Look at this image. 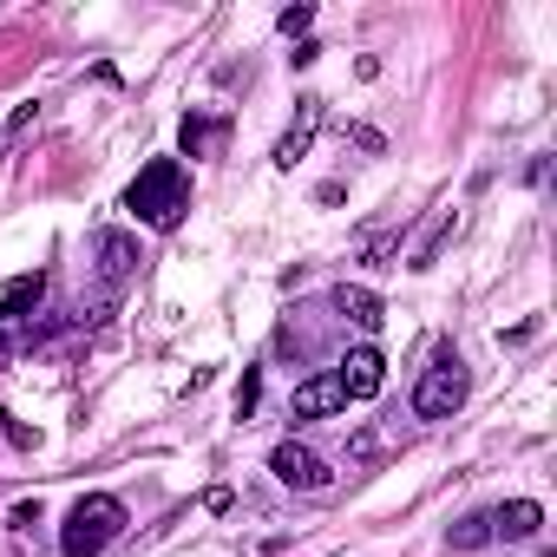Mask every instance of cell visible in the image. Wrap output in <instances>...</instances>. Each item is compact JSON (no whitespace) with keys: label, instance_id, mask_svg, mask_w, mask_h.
Segmentation results:
<instances>
[{"label":"cell","instance_id":"1","mask_svg":"<svg viewBox=\"0 0 557 557\" xmlns=\"http://www.w3.org/2000/svg\"><path fill=\"white\" fill-rule=\"evenodd\" d=\"M125 210H132L138 223H151V230H171V223L190 210L184 164H177V158H151V164L132 177V190H125Z\"/></svg>","mask_w":557,"mask_h":557},{"label":"cell","instance_id":"2","mask_svg":"<svg viewBox=\"0 0 557 557\" xmlns=\"http://www.w3.org/2000/svg\"><path fill=\"white\" fill-rule=\"evenodd\" d=\"M119 531H125V505H119L112 492H86V498L66 511V524H60V550H66V557H99Z\"/></svg>","mask_w":557,"mask_h":557},{"label":"cell","instance_id":"3","mask_svg":"<svg viewBox=\"0 0 557 557\" xmlns=\"http://www.w3.org/2000/svg\"><path fill=\"white\" fill-rule=\"evenodd\" d=\"M459 407H466V361H459L453 348H440V355L426 361L420 387H413V413H420V420H453Z\"/></svg>","mask_w":557,"mask_h":557},{"label":"cell","instance_id":"4","mask_svg":"<svg viewBox=\"0 0 557 557\" xmlns=\"http://www.w3.org/2000/svg\"><path fill=\"white\" fill-rule=\"evenodd\" d=\"M269 472L275 479H283V485H296V492H329V459H315L309 446H296V440H283V446H275L269 453Z\"/></svg>","mask_w":557,"mask_h":557},{"label":"cell","instance_id":"5","mask_svg":"<svg viewBox=\"0 0 557 557\" xmlns=\"http://www.w3.org/2000/svg\"><path fill=\"white\" fill-rule=\"evenodd\" d=\"M335 381H342V394H348V400H374V394H381V381H387L381 348H355V355L342 361V374H335Z\"/></svg>","mask_w":557,"mask_h":557},{"label":"cell","instance_id":"6","mask_svg":"<svg viewBox=\"0 0 557 557\" xmlns=\"http://www.w3.org/2000/svg\"><path fill=\"white\" fill-rule=\"evenodd\" d=\"M92 262H99L106 283H125V275L138 269V236H125V230H99V236H92Z\"/></svg>","mask_w":557,"mask_h":557},{"label":"cell","instance_id":"7","mask_svg":"<svg viewBox=\"0 0 557 557\" xmlns=\"http://www.w3.org/2000/svg\"><path fill=\"white\" fill-rule=\"evenodd\" d=\"M342 407H348V394H342L335 374H315V381L296 387V420H329V413H342Z\"/></svg>","mask_w":557,"mask_h":557},{"label":"cell","instance_id":"8","mask_svg":"<svg viewBox=\"0 0 557 557\" xmlns=\"http://www.w3.org/2000/svg\"><path fill=\"white\" fill-rule=\"evenodd\" d=\"M47 302V275H14V283H0V322H27L34 309Z\"/></svg>","mask_w":557,"mask_h":557},{"label":"cell","instance_id":"9","mask_svg":"<svg viewBox=\"0 0 557 557\" xmlns=\"http://www.w3.org/2000/svg\"><path fill=\"white\" fill-rule=\"evenodd\" d=\"M315 125H322V99H302V112H296V125L283 132V145H275V164H296L302 151H309V138H315Z\"/></svg>","mask_w":557,"mask_h":557},{"label":"cell","instance_id":"10","mask_svg":"<svg viewBox=\"0 0 557 557\" xmlns=\"http://www.w3.org/2000/svg\"><path fill=\"white\" fill-rule=\"evenodd\" d=\"M335 309H342L355 329H368V335L381 329V296H374V289H361V283H342V289H335Z\"/></svg>","mask_w":557,"mask_h":557},{"label":"cell","instance_id":"11","mask_svg":"<svg viewBox=\"0 0 557 557\" xmlns=\"http://www.w3.org/2000/svg\"><path fill=\"white\" fill-rule=\"evenodd\" d=\"M537 518H544V511H537V498H511V505L492 518V537H511V544H518V537H531V531H537Z\"/></svg>","mask_w":557,"mask_h":557},{"label":"cell","instance_id":"12","mask_svg":"<svg viewBox=\"0 0 557 557\" xmlns=\"http://www.w3.org/2000/svg\"><path fill=\"white\" fill-rule=\"evenodd\" d=\"M446 236H453V210H440V216H433V230L420 236V249H413V262H407V269H433V262H440V249H446Z\"/></svg>","mask_w":557,"mask_h":557},{"label":"cell","instance_id":"13","mask_svg":"<svg viewBox=\"0 0 557 557\" xmlns=\"http://www.w3.org/2000/svg\"><path fill=\"white\" fill-rule=\"evenodd\" d=\"M446 544H453V550H479V544H492V518H479V511L459 518V524L446 531Z\"/></svg>","mask_w":557,"mask_h":557},{"label":"cell","instance_id":"14","mask_svg":"<svg viewBox=\"0 0 557 557\" xmlns=\"http://www.w3.org/2000/svg\"><path fill=\"white\" fill-rule=\"evenodd\" d=\"M210 138H216V125H203V119H184V151H190V158H197Z\"/></svg>","mask_w":557,"mask_h":557},{"label":"cell","instance_id":"15","mask_svg":"<svg viewBox=\"0 0 557 557\" xmlns=\"http://www.w3.org/2000/svg\"><path fill=\"white\" fill-rule=\"evenodd\" d=\"M309 21H315L309 8H289V14H283V34H309Z\"/></svg>","mask_w":557,"mask_h":557},{"label":"cell","instance_id":"16","mask_svg":"<svg viewBox=\"0 0 557 557\" xmlns=\"http://www.w3.org/2000/svg\"><path fill=\"white\" fill-rule=\"evenodd\" d=\"M387 256H394V236H374V243H368V262H374V269H381V262H387Z\"/></svg>","mask_w":557,"mask_h":557},{"label":"cell","instance_id":"17","mask_svg":"<svg viewBox=\"0 0 557 557\" xmlns=\"http://www.w3.org/2000/svg\"><path fill=\"white\" fill-rule=\"evenodd\" d=\"M40 524V505H14V531H34Z\"/></svg>","mask_w":557,"mask_h":557},{"label":"cell","instance_id":"18","mask_svg":"<svg viewBox=\"0 0 557 557\" xmlns=\"http://www.w3.org/2000/svg\"><path fill=\"white\" fill-rule=\"evenodd\" d=\"M0 348H8V335H0Z\"/></svg>","mask_w":557,"mask_h":557}]
</instances>
